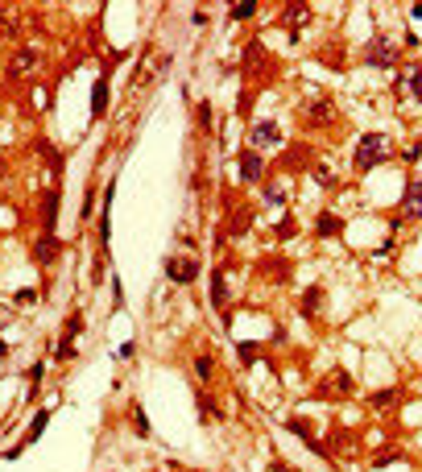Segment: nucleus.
<instances>
[{"mask_svg":"<svg viewBox=\"0 0 422 472\" xmlns=\"http://www.w3.org/2000/svg\"><path fill=\"white\" fill-rule=\"evenodd\" d=\"M389 158V137L385 133H365L360 141H356V170L360 174H369L373 166H381Z\"/></svg>","mask_w":422,"mask_h":472,"instance_id":"f257e3e1","label":"nucleus"},{"mask_svg":"<svg viewBox=\"0 0 422 472\" xmlns=\"http://www.w3.org/2000/svg\"><path fill=\"white\" fill-rule=\"evenodd\" d=\"M199 274H203L199 257H166V278L174 286H190Z\"/></svg>","mask_w":422,"mask_h":472,"instance_id":"f03ea898","label":"nucleus"},{"mask_svg":"<svg viewBox=\"0 0 422 472\" xmlns=\"http://www.w3.org/2000/svg\"><path fill=\"white\" fill-rule=\"evenodd\" d=\"M248 141H253L257 153H261V149H278V145H281L278 120H257V125H253V133H248Z\"/></svg>","mask_w":422,"mask_h":472,"instance_id":"7ed1b4c3","label":"nucleus"},{"mask_svg":"<svg viewBox=\"0 0 422 472\" xmlns=\"http://www.w3.org/2000/svg\"><path fill=\"white\" fill-rule=\"evenodd\" d=\"M236 170H240V183H261V174H265V158H261L257 149H240Z\"/></svg>","mask_w":422,"mask_h":472,"instance_id":"20e7f679","label":"nucleus"},{"mask_svg":"<svg viewBox=\"0 0 422 472\" xmlns=\"http://www.w3.org/2000/svg\"><path fill=\"white\" fill-rule=\"evenodd\" d=\"M398 54H402V50L393 46L389 38H377L373 46H369V54H365V62H369V67H381V71H389V67H398Z\"/></svg>","mask_w":422,"mask_h":472,"instance_id":"39448f33","label":"nucleus"},{"mask_svg":"<svg viewBox=\"0 0 422 472\" xmlns=\"http://www.w3.org/2000/svg\"><path fill=\"white\" fill-rule=\"evenodd\" d=\"M83 331V315H71L66 328H62V340L54 348V361H75V335Z\"/></svg>","mask_w":422,"mask_h":472,"instance_id":"423d86ee","label":"nucleus"},{"mask_svg":"<svg viewBox=\"0 0 422 472\" xmlns=\"http://www.w3.org/2000/svg\"><path fill=\"white\" fill-rule=\"evenodd\" d=\"M402 220H422V179L419 183H410L406 187V195H402Z\"/></svg>","mask_w":422,"mask_h":472,"instance_id":"0eeeda50","label":"nucleus"},{"mask_svg":"<svg viewBox=\"0 0 422 472\" xmlns=\"http://www.w3.org/2000/svg\"><path fill=\"white\" fill-rule=\"evenodd\" d=\"M281 25L298 38V34H302V25H311V8H307V4H290V8L281 13Z\"/></svg>","mask_w":422,"mask_h":472,"instance_id":"6e6552de","label":"nucleus"},{"mask_svg":"<svg viewBox=\"0 0 422 472\" xmlns=\"http://www.w3.org/2000/svg\"><path fill=\"white\" fill-rule=\"evenodd\" d=\"M54 257H58V236L42 232V236H38V249H34V261H38V265H50Z\"/></svg>","mask_w":422,"mask_h":472,"instance_id":"1a4fd4ad","label":"nucleus"},{"mask_svg":"<svg viewBox=\"0 0 422 472\" xmlns=\"http://www.w3.org/2000/svg\"><path fill=\"white\" fill-rule=\"evenodd\" d=\"M104 112H108V71L95 79V88H92V116L99 120Z\"/></svg>","mask_w":422,"mask_h":472,"instance_id":"9d476101","label":"nucleus"},{"mask_svg":"<svg viewBox=\"0 0 422 472\" xmlns=\"http://www.w3.org/2000/svg\"><path fill=\"white\" fill-rule=\"evenodd\" d=\"M46 423H50V410H46V406H42V410H38V415H34V423H29V431H25V439H21V443H17V447H21V452H25V447H29V443H38V439H42V431H46Z\"/></svg>","mask_w":422,"mask_h":472,"instance_id":"9b49d317","label":"nucleus"},{"mask_svg":"<svg viewBox=\"0 0 422 472\" xmlns=\"http://www.w3.org/2000/svg\"><path fill=\"white\" fill-rule=\"evenodd\" d=\"M58 203H62V195L54 187L46 199H42V224H46V232H54V224H58Z\"/></svg>","mask_w":422,"mask_h":472,"instance_id":"f8f14e48","label":"nucleus"},{"mask_svg":"<svg viewBox=\"0 0 422 472\" xmlns=\"http://www.w3.org/2000/svg\"><path fill=\"white\" fill-rule=\"evenodd\" d=\"M302 120H307V125H331V104H328V99H319V104H307Z\"/></svg>","mask_w":422,"mask_h":472,"instance_id":"ddd939ff","label":"nucleus"},{"mask_svg":"<svg viewBox=\"0 0 422 472\" xmlns=\"http://www.w3.org/2000/svg\"><path fill=\"white\" fill-rule=\"evenodd\" d=\"M319 307H323V290H319V286H311V290L302 294V315H307V319H315V315H319Z\"/></svg>","mask_w":422,"mask_h":472,"instance_id":"4468645a","label":"nucleus"},{"mask_svg":"<svg viewBox=\"0 0 422 472\" xmlns=\"http://www.w3.org/2000/svg\"><path fill=\"white\" fill-rule=\"evenodd\" d=\"M195 406H199V423H220V410H216V402H211L207 394H199Z\"/></svg>","mask_w":422,"mask_h":472,"instance_id":"2eb2a0df","label":"nucleus"},{"mask_svg":"<svg viewBox=\"0 0 422 472\" xmlns=\"http://www.w3.org/2000/svg\"><path fill=\"white\" fill-rule=\"evenodd\" d=\"M339 228H344V220H339V216H331V211H323V216H319V224H315V232H319V236H335Z\"/></svg>","mask_w":422,"mask_h":472,"instance_id":"dca6fc26","label":"nucleus"},{"mask_svg":"<svg viewBox=\"0 0 422 472\" xmlns=\"http://www.w3.org/2000/svg\"><path fill=\"white\" fill-rule=\"evenodd\" d=\"M211 303L216 307H228V282H224V274H211Z\"/></svg>","mask_w":422,"mask_h":472,"instance_id":"f3484780","label":"nucleus"},{"mask_svg":"<svg viewBox=\"0 0 422 472\" xmlns=\"http://www.w3.org/2000/svg\"><path fill=\"white\" fill-rule=\"evenodd\" d=\"M402 83H406V92L414 95V99H422V67H410V71L402 75Z\"/></svg>","mask_w":422,"mask_h":472,"instance_id":"a211bd4d","label":"nucleus"},{"mask_svg":"<svg viewBox=\"0 0 422 472\" xmlns=\"http://www.w3.org/2000/svg\"><path fill=\"white\" fill-rule=\"evenodd\" d=\"M248 228H253V207H236V216H232V236L248 232Z\"/></svg>","mask_w":422,"mask_h":472,"instance_id":"6ab92c4d","label":"nucleus"},{"mask_svg":"<svg viewBox=\"0 0 422 472\" xmlns=\"http://www.w3.org/2000/svg\"><path fill=\"white\" fill-rule=\"evenodd\" d=\"M323 394H352V377H348V373H331V381L323 385Z\"/></svg>","mask_w":422,"mask_h":472,"instance_id":"aec40b11","label":"nucleus"},{"mask_svg":"<svg viewBox=\"0 0 422 472\" xmlns=\"http://www.w3.org/2000/svg\"><path fill=\"white\" fill-rule=\"evenodd\" d=\"M211 373H216V361H211L207 352H199V356H195V377H199V381H211Z\"/></svg>","mask_w":422,"mask_h":472,"instance_id":"412c9836","label":"nucleus"},{"mask_svg":"<svg viewBox=\"0 0 422 472\" xmlns=\"http://www.w3.org/2000/svg\"><path fill=\"white\" fill-rule=\"evenodd\" d=\"M228 17H232V21H248V17H257V0H244V4H232V8H228Z\"/></svg>","mask_w":422,"mask_h":472,"instance_id":"4be33fe9","label":"nucleus"},{"mask_svg":"<svg viewBox=\"0 0 422 472\" xmlns=\"http://www.w3.org/2000/svg\"><path fill=\"white\" fill-rule=\"evenodd\" d=\"M34 62H38V50L25 46L21 54H17V58H13V71H25V67H34Z\"/></svg>","mask_w":422,"mask_h":472,"instance_id":"5701e85b","label":"nucleus"},{"mask_svg":"<svg viewBox=\"0 0 422 472\" xmlns=\"http://www.w3.org/2000/svg\"><path fill=\"white\" fill-rule=\"evenodd\" d=\"M133 426H137L141 439H149V435H153V426H149V419H145V410H141V406H133Z\"/></svg>","mask_w":422,"mask_h":472,"instance_id":"b1692460","label":"nucleus"},{"mask_svg":"<svg viewBox=\"0 0 422 472\" xmlns=\"http://www.w3.org/2000/svg\"><path fill=\"white\" fill-rule=\"evenodd\" d=\"M236 356H240V365H253V361H257V344H248V340L236 344Z\"/></svg>","mask_w":422,"mask_h":472,"instance_id":"393cba45","label":"nucleus"},{"mask_svg":"<svg viewBox=\"0 0 422 472\" xmlns=\"http://www.w3.org/2000/svg\"><path fill=\"white\" fill-rule=\"evenodd\" d=\"M42 373H46V365L38 361V365L29 369V398H38V385H42Z\"/></svg>","mask_w":422,"mask_h":472,"instance_id":"a878e982","label":"nucleus"},{"mask_svg":"<svg viewBox=\"0 0 422 472\" xmlns=\"http://www.w3.org/2000/svg\"><path fill=\"white\" fill-rule=\"evenodd\" d=\"M393 402H398V394H393V389H381V394H373V398H369V406H393Z\"/></svg>","mask_w":422,"mask_h":472,"instance_id":"bb28decb","label":"nucleus"},{"mask_svg":"<svg viewBox=\"0 0 422 472\" xmlns=\"http://www.w3.org/2000/svg\"><path fill=\"white\" fill-rule=\"evenodd\" d=\"M199 125L211 129V104H199Z\"/></svg>","mask_w":422,"mask_h":472,"instance_id":"cd10ccee","label":"nucleus"},{"mask_svg":"<svg viewBox=\"0 0 422 472\" xmlns=\"http://www.w3.org/2000/svg\"><path fill=\"white\" fill-rule=\"evenodd\" d=\"M402 158H406V162H419V158H422V145H406V149H402Z\"/></svg>","mask_w":422,"mask_h":472,"instance_id":"c85d7f7f","label":"nucleus"},{"mask_svg":"<svg viewBox=\"0 0 422 472\" xmlns=\"http://www.w3.org/2000/svg\"><path fill=\"white\" fill-rule=\"evenodd\" d=\"M133 352H137V340H125V344H120V352H116V356H125V361H129V356H133Z\"/></svg>","mask_w":422,"mask_h":472,"instance_id":"c756f323","label":"nucleus"},{"mask_svg":"<svg viewBox=\"0 0 422 472\" xmlns=\"http://www.w3.org/2000/svg\"><path fill=\"white\" fill-rule=\"evenodd\" d=\"M265 203H286V195L278 187H265Z\"/></svg>","mask_w":422,"mask_h":472,"instance_id":"7c9ffc66","label":"nucleus"},{"mask_svg":"<svg viewBox=\"0 0 422 472\" xmlns=\"http://www.w3.org/2000/svg\"><path fill=\"white\" fill-rule=\"evenodd\" d=\"M265 472H298V468H294V464H286V460H274Z\"/></svg>","mask_w":422,"mask_h":472,"instance_id":"2f4dec72","label":"nucleus"},{"mask_svg":"<svg viewBox=\"0 0 422 472\" xmlns=\"http://www.w3.org/2000/svg\"><path fill=\"white\" fill-rule=\"evenodd\" d=\"M79 216H83V220H87V216H95V195H87V199H83V211H79Z\"/></svg>","mask_w":422,"mask_h":472,"instance_id":"473e14b6","label":"nucleus"},{"mask_svg":"<svg viewBox=\"0 0 422 472\" xmlns=\"http://www.w3.org/2000/svg\"><path fill=\"white\" fill-rule=\"evenodd\" d=\"M410 17H419L422 21V4H410Z\"/></svg>","mask_w":422,"mask_h":472,"instance_id":"72a5a7b5","label":"nucleus"},{"mask_svg":"<svg viewBox=\"0 0 422 472\" xmlns=\"http://www.w3.org/2000/svg\"><path fill=\"white\" fill-rule=\"evenodd\" d=\"M0 356H8V344H4V340H0Z\"/></svg>","mask_w":422,"mask_h":472,"instance_id":"f704fd0d","label":"nucleus"}]
</instances>
